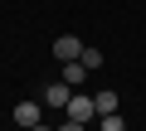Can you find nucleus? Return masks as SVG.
<instances>
[{"label":"nucleus","mask_w":146,"mask_h":131,"mask_svg":"<svg viewBox=\"0 0 146 131\" xmlns=\"http://www.w3.org/2000/svg\"><path fill=\"white\" fill-rule=\"evenodd\" d=\"M78 58H83V68H88V73H98V68H102V49H88V44H83V53H78Z\"/></svg>","instance_id":"6"},{"label":"nucleus","mask_w":146,"mask_h":131,"mask_svg":"<svg viewBox=\"0 0 146 131\" xmlns=\"http://www.w3.org/2000/svg\"><path fill=\"white\" fill-rule=\"evenodd\" d=\"M54 131H88V126H83V121H73V117H68V121H63V126H54Z\"/></svg>","instance_id":"9"},{"label":"nucleus","mask_w":146,"mask_h":131,"mask_svg":"<svg viewBox=\"0 0 146 131\" xmlns=\"http://www.w3.org/2000/svg\"><path fill=\"white\" fill-rule=\"evenodd\" d=\"M78 53H83V39H73V34H58V39H54V58H58V63L78 58Z\"/></svg>","instance_id":"4"},{"label":"nucleus","mask_w":146,"mask_h":131,"mask_svg":"<svg viewBox=\"0 0 146 131\" xmlns=\"http://www.w3.org/2000/svg\"><path fill=\"white\" fill-rule=\"evenodd\" d=\"M63 83H68V88H83V83H88L83 58H68V63H63Z\"/></svg>","instance_id":"5"},{"label":"nucleus","mask_w":146,"mask_h":131,"mask_svg":"<svg viewBox=\"0 0 146 131\" xmlns=\"http://www.w3.org/2000/svg\"><path fill=\"white\" fill-rule=\"evenodd\" d=\"M98 131H127V121H122V117H117V112H107V117H102V126H98Z\"/></svg>","instance_id":"8"},{"label":"nucleus","mask_w":146,"mask_h":131,"mask_svg":"<svg viewBox=\"0 0 146 131\" xmlns=\"http://www.w3.org/2000/svg\"><path fill=\"white\" fill-rule=\"evenodd\" d=\"M39 121H44V102H20V107H15V126H20V131L39 126Z\"/></svg>","instance_id":"2"},{"label":"nucleus","mask_w":146,"mask_h":131,"mask_svg":"<svg viewBox=\"0 0 146 131\" xmlns=\"http://www.w3.org/2000/svg\"><path fill=\"white\" fill-rule=\"evenodd\" d=\"M63 112H68V117H73V121H83V126H88V121H93V117H98V102H93V97H88V92H73V97H68V107H63Z\"/></svg>","instance_id":"1"},{"label":"nucleus","mask_w":146,"mask_h":131,"mask_svg":"<svg viewBox=\"0 0 146 131\" xmlns=\"http://www.w3.org/2000/svg\"><path fill=\"white\" fill-rule=\"evenodd\" d=\"M29 131H54V126H44V121H39V126H29Z\"/></svg>","instance_id":"10"},{"label":"nucleus","mask_w":146,"mask_h":131,"mask_svg":"<svg viewBox=\"0 0 146 131\" xmlns=\"http://www.w3.org/2000/svg\"><path fill=\"white\" fill-rule=\"evenodd\" d=\"M73 92H78V88H68V83L58 78V83H49V88H44V97H39V102H44V107H68V97H73Z\"/></svg>","instance_id":"3"},{"label":"nucleus","mask_w":146,"mask_h":131,"mask_svg":"<svg viewBox=\"0 0 146 131\" xmlns=\"http://www.w3.org/2000/svg\"><path fill=\"white\" fill-rule=\"evenodd\" d=\"M93 102H98V117H107V112H117V92H98Z\"/></svg>","instance_id":"7"}]
</instances>
